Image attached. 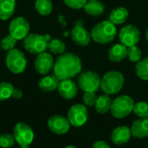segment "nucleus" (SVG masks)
I'll return each mask as SVG.
<instances>
[{"label": "nucleus", "mask_w": 148, "mask_h": 148, "mask_svg": "<svg viewBox=\"0 0 148 148\" xmlns=\"http://www.w3.org/2000/svg\"><path fill=\"white\" fill-rule=\"evenodd\" d=\"M81 59L72 53H65L59 56L54 64V75L60 80L71 79L82 70Z\"/></svg>", "instance_id": "f257e3e1"}, {"label": "nucleus", "mask_w": 148, "mask_h": 148, "mask_svg": "<svg viewBox=\"0 0 148 148\" xmlns=\"http://www.w3.org/2000/svg\"><path fill=\"white\" fill-rule=\"evenodd\" d=\"M91 38L97 43L106 44L111 42L117 35L115 24L110 21H103L96 24L91 31Z\"/></svg>", "instance_id": "f03ea898"}, {"label": "nucleus", "mask_w": 148, "mask_h": 148, "mask_svg": "<svg viewBox=\"0 0 148 148\" xmlns=\"http://www.w3.org/2000/svg\"><path fill=\"white\" fill-rule=\"evenodd\" d=\"M125 78L119 71L107 72L101 78V88L106 95H114L119 93L124 85Z\"/></svg>", "instance_id": "7ed1b4c3"}, {"label": "nucleus", "mask_w": 148, "mask_h": 148, "mask_svg": "<svg viewBox=\"0 0 148 148\" xmlns=\"http://www.w3.org/2000/svg\"><path fill=\"white\" fill-rule=\"evenodd\" d=\"M134 107V101L128 95H121L112 101L111 114L117 119H122L129 115Z\"/></svg>", "instance_id": "20e7f679"}, {"label": "nucleus", "mask_w": 148, "mask_h": 148, "mask_svg": "<svg viewBox=\"0 0 148 148\" xmlns=\"http://www.w3.org/2000/svg\"><path fill=\"white\" fill-rule=\"evenodd\" d=\"M49 40V35L42 36L39 34H29L23 39V47L28 52L39 55L46 51Z\"/></svg>", "instance_id": "39448f33"}, {"label": "nucleus", "mask_w": 148, "mask_h": 148, "mask_svg": "<svg viewBox=\"0 0 148 148\" xmlns=\"http://www.w3.org/2000/svg\"><path fill=\"white\" fill-rule=\"evenodd\" d=\"M5 63L8 69L13 74H21L27 67V60L24 54L16 49L8 51Z\"/></svg>", "instance_id": "423d86ee"}, {"label": "nucleus", "mask_w": 148, "mask_h": 148, "mask_svg": "<svg viewBox=\"0 0 148 148\" xmlns=\"http://www.w3.org/2000/svg\"><path fill=\"white\" fill-rule=\"evenodd\" d=\"M101 78H100L97 73L88 70L80 74L77 79V84L84 93H96L101 88Z\"/></svg>", "instance_id": "0eeeda50"}, {"label": "nucleus", "mask_w": 148, "mask_h": 148, "mask_svg": "<svg viewBox=\"0 0 148 148\" xmlns=\"http://www.w3.org/2000/svg\"><path fill=\"white\" fill-rule=\"evenodd\" d=\"M13 135L15 137L16 142L20 147L30 146L35 138L33 129L24 122H18L15 125Z\"/></svg>", "instance_id": "6e6552de"}, {"label": "nucleus", "mask_w": 148, "mask_h": 148, "mask_svg": "<svg viewBox=\"0 0 148 148\" xmlns=\"http://www.w3.org/2000/svg\"><path fill=\"white\" fill-rule=\"evenodd\" d=\"M88 118V111L83 104L73 105L68 112V120L70 125L80 127H82Z\"/></svg>", "instance_id": "1a4fd4ad"}, {"label": "nucleus", "mask_w": 148, "mask_h": 148, "mask_svg": "<svg viewBox=\"0 0 148 148\" xmlns=\"http://www.w3.org/2000/svg\"><path fill=\"white\" fill-rule=\"evenodd\" d=\"M119 38L121 42L128 48L136 45L140 42V32L135 25L127 24L121 28L119 33Z\"/></svg>", "instance_id": "9d476101"}, {"label": "nucleus", "mask_w": 148, "mask_h": 148, "mask_svg": "<svg viewBox=\"0 0 148 148\" xmlns=\"http://www.w3.org/2000/svg\"><path fill=\"white\" fill-rule=\"evenodd\" d=\"M29 31V23L23 16L14 18L9 25V32L16 40L24 39Z\"/></svg>", "instance_id": "9b49d317"}, {"label": "nucleus", "mask_w": 148, "mask_h": 148, "mask_svg": "<svg viewBox=\"0 0 148 148\" xmlns=\"http://www.w3.org/2000/svg\"><path fill=\"white\" fill-rule=\"evenodd\" d=\"M47 125H48L49 129L53 134H56L58 135H62V134H67L70 128V123L68 118L60 114H55L51 116L48 120Z\"/></svg>", "instance_id": "f8f14e48"}, {"label": "nucleus", "mask_w": 148, "mask_h": 148, "mask_svg": "<svg viewBox=\"0 0 148 148\" xmlns=\"http://www.w3.org/2000/svg\"><path fill=\"white\" fill-rule=\"evenodd\" d=\"M54 59L53 56L47 52L39 54L35 61L36 70L40 75H47L54 68Z\"/></svg>", "instance_id": "ddd939ff"}, {"label": "nucleus", "mask_w": 148, "mask_h": 148, "mask_svg": "<svg viewBox=\"0 0 148 148\" xmlns=\"http://www.w3.org/2000/svg\"><path fill=\"white\" fill-rule=\"evenodd\" d=\"M72 40L73 42L79 46H87L90 41H91V35L86 30L85 28H83L82 24L78 22L77 24L75 26V28L72 29L71 33Z\"/></svg>", "instance_id": "4468645a"}, {"label": "nucleus", "mask_w": 148, "mask_h": 148, "mask_svg": "<svg viewBox=\"0 0 148 148\" xmlns=\"http://www.w3.org/2000/svg\"><path fill=\"white\" fill-rule=\"evenodd\" d=\"M59 95L65 100H71L77 95V85L71 79L60 81L58 85Z\"/></svg>", "instance_id": "2eb2a0df"}, {"label": "nucleus", "mask_w": 148, "mask_h": 148, "mask_svg": "<svg viewBox=\"0 0 148 148\" xmlns=\"http://www.w3.org/2000/svg\"><path fill=\"white\" fill-rule=\"evenodd\" d=\"M132 136L131 128L127 126H120L114 128L111 134V140L115 145L127 144Z\"/></svg>", "instance_id": "dca6fc26"}, {"label": "nucleus", "mask_w": 148, "mask_h": 148, "mask_svg": "<svg viewBox=\"0 0 148 148\" xmlns=\"http://www.w3.org/2000/svg\"><path fill=\"white\" fill-rule=\"evenodd\" d=\"M132 136L137 139L148 137V118H140L134 121L131 127Z\"/></svg>", "instance_id": "f3484780"}, {"label": "nucleus", "mask_w": 148, "mask_h": 148, "mask_svg": "<svg viewBox=\"0 0 148 148\" xmlns=\"http://www.w3.org/2000/svg\"><path fill=\"white\" fill-rule=\"evenodd\" d=\"M127 56V47L122 43H117L108 51V58L113 62H120Z\"/></svg>", "instance_id": "a211bd4d"}, {"label": "nucleus", "mask_w": 148, "mask_h": 148, "mask_svg": "<svg viewBox=\"0 0 148 148\" xmlns=\"http://www.w3.org/2000/svg\"><path fill=\"white\" fill-rule=\"evenodd\" d=\"M60 83V80L55 75H47L42 77L39 82L38 87L41 90L44 92H52L58 88V85Z\"/></svg>", "instance_id": "6ab92c4d"}, {"label": "nucleus", "mask_w": 148, "mask_h": 148, "mask_svg": "<svg viewBox=\"0 0 148 148\" xmlns=\"http://www.w3.org/2000/svg\"><path fill=\"white\" fill-rule=\"evenodd\" d=\"M128 10L122 6L114 9L109 16V21L114 24H122L128 18Z\"/></svg>", "instance_id": "aec40b11"}, {"label": "nucleus", "mask_w": 148, "mask_h": 148, "mask_svg": "<svg viewBox=\"0 0 148 148\" xmlns=\"http://www.w3.org/2000/svg\"><path fill=\"white\" fill-rule=\"evenodd\" d=\"M15 7L16 0H0V19H10L15 11Z\"/></svg>", "instance_id": "412c9836"}, {"label": "nucleus", "mask_w": 148, "mask_h": 148, "mask_svg": "<svg viewBox=\"0 0 148 148\" xmlns=\"http://www.w3.org/2000/svg\"><path fill=\"white\" fill-rule=\"evenodd\" d=\"M112 100L108 95H101L97 98V101L95 105V108L97 113L101 114H107L108 111H110L111 106H112Z\"/></svg>", "instance_id": "4be33fe9"}, {"label": "nucleus", "mask_w": 148, "mask_h": 148, "mask_svg": "<svg viewBox=\"0 0 148 148\" xmlns=\"http://www.w3.org/2000/svg\"><path fill=\"white\" fill-rule=\"evenodd\" d=\"M84 10L88 15L93 16H98L103 14V12L105 11V6L99 0L88 1L84 6Z\"/></svg>", "instance_id": "5701e85b"}, {"label": "nucleus", "mask_w": 148, "mask_h": 148, "mask_svg": "<svg viewBox=\"0 0 148 148\" xmlns=\"http://www.w3.org/2000/svg\"><path fill=\"white\" fill-rule=\"evenodd\" d=\"M35 7L37 12L42 16H48L53 10V3L51 0H36Z\"/></svg>", "instance_id": "b1692460"}, {"label": "nucleus", "mask_w": 148, "mask_h": 148, "mask_svg": "<svg viewBox=\"0 0 148 148\" xmlns=\"http://www.w3.org/2000/svg\"><path fill=\"white\" fill-rule=\"evenodd\" d=\"M135 74L140 79L148 81V57L137 62L135 66Z\"/></svg>", "instance_id": "393cba45"}, {"label": "nucleus", "mask_w": 148, "mask_h": 148, "mask_svg": "<svg viewBox=\"0 0 148 148\" xmlns=\"http://www.w3.org/2000/svg\"><path fill=\"white\" fill-rule=\"evenodd\" d=\"M48 49L54 54L62 55L66 49V45L60 39H50L48 42Z\"/></svg>", "instance_id": "a878e982"}, {"label": "nucleus", "mask_w": 148, "mask_h": 148, "mask_svg": "<svg viewBox=\"0 0 148 148\" xmlns=\"http://www.w3.org/2000/svg\"><path fill=\"white\" fill-rule=\"evenodd\" d=\"M14 87L10 82H0V101H6L12 96Z\"/></svg>", "instance_id": "bb28decb"}, {"label": "nucleus", "mask_w": 148, "mask_h": 148, "mask_svg": "<svg viewBox=\"0 0 148 148\" xmlns=\"http://www.w3.org/2000/svg\"><path fill=\"white\" fill-rule=\"evenodd\" d=\"M133 112L140 118H148V103L145 101L135 103Z\"/></svg>", "instance_id": "cd10ccee"}, {"label": "nucleus", "mask_w": 148, "mask_h": 148, "mask_svg": "<svg viewBox=\"0 0 148 148\" xmlns=\"http://www.w3.org/2000/svg\"><path fill=\"white\" fill-rule=\"evenodd\" d=\"M16 140L13 134H0V147L11 148L14 147Z\"/></svg>", "instance_id": "c85d7f7f"}, {"label": "nucleus", "mask_w": 148, "mask_h": 148, "mask_svg": "<svg viewBox=\"0 0 148 148\" xmlns=\"http://www.w3.org/2000/svg\"><path fill=\"white\" fill-rule=\"evenodd\" d=\"M141 56H142V52L136 45L127 48V57L131 62H138L141 60Z\"/></svg>", "instance_id": "c756f323"}, {"label": "nucleus", "mask_w": 148, "mask_h": 148, "mask_svg": "<svg viewBox=\"0 0 148 148\" xmlns=\"http://www.w3.org/2000/svg\"><path fill=\"white\" fill-rule=\"evenodd\" d=\"M16 39L15 37H13L11 35H8L6 36L5 37H3L0 42L1 44V48L3 49V50H7V51H10L13 49H15V46L16 44Z\"/></svg>", "instance_id": "7c9ffc66"}, {"label": "nucleus", "mask_w": 148, "mask_h": 148, "mask_svg": "<svg viewBox=\"0 0 148 148\" xmlns=\"http://www.w3.org/2000/svg\"><path fill=\"white\" fill-rule=\"evenodd\" d=\"M97 96L95 93L93 92H85L82 97V101L85 106L87 107H95L97 101Z\"/></svg>", "instance_id": "2f4dec72"}, {"label": "nucleus", "mask_w": 148, "mask_h": 148, "mask_svg": "<svg viewBox=\"0 0 148 148\" xmlns=\"http://www.w3.org/2000/svg\"><path fill=\"white\" fill-rule=\"evenodd\" d=\"M63 1L67 6L75 10H80L82 8H84L85 4L88 2V0H63Z\"/></svg>", "instance_id": "473e14b6"}, {"label": "nucleus", "mask_w": 148, "mask_h": 148, "mask_svg": "<svg viewBox=\"0 0 148 148\" xmlns=\"http://www.w3.org/2000/svg\"><path fill=\"white\" fill-rule=\"evenodd\" d=\"M92 148H110V147L104 140H97L94 143Z\"/></svg>", "instance_id": "72a5a7b5"}, {"label": "nucleus", "mask_w": 148, "mask_h": 148, "mask_svg": "<svg viewBox=\"0 0 148 148\" xmlns=\"http://www.w3.org/2000/svg\"><path fill=\"white\" fill-rule=\"evenodd\" d=\"M22 96H23V92H22L20 89H16V88H14L13 93H12V96H11V97H13V98L16 99V100H18V99H21Z\"/></svg>", "instance_id": "f704fd0d"}, {"label": "nucleus", "mask_w": 148, "mask_h": 148, "mask_svg": "<svg viewBox=\"0 0 148 148\" xmlns=\"http://www.w3.org/2000/svg\"><path fill=\"white\" fill-rule=\"evenodd\" d=\"M65 148H77V147H75V146H72V145H69V146H67Z\"/></svg>", "instance_id": "c9c22d12"}, {"label": "nucleus", "mask_w": 148, "mask_h": 148, "mask_svg": "<svg viewBox=\"0 0 148 148\" xmlns=\"http://www.w3.org/2000/svg\"><path fill=\"white\" fill-rule=\"evenodd\" d=\"M146 38H147V41L148 42V29L147 30V34H146Z\"/></svg>", "instance_id": "e433bc0d"}, {"label": "nucleus", "mask_w": 148, "mask_h": 148, "mask_svg": "<svg viewBox=\"0 0 148 148\" xmlns=\"http://www.w3.org/2000/svg\"><path fill=\"white\" fill-rule=\"evenodd\" d=\"M21 148H29V146H24V147H21Z\"/></svg>", "instance_id": "4c0bfd02"}, {"label": "nucleus", "mask_w": 148, "mask_h": 148, "mask_svg": "<svg viewBox=\"0 0 148 148\" xmlns=\"http://www.w3.org/2000/svg\"><path fill=\"white\" fill-rule=\"evenodd\" d=\"M88 1H97V0H88Z\"/></svg>", "instance_id": "58836bf2"}, {"label": "nucleus", "mask_w": 148, "mask_h": 148, "mask_svg": "<svg viewBox=\"0 0 148 148\" xmlns=\"http://www.w3.org/2000/svg\"><path fill=\"white\" fill-rule=\"evenodd\" d=\"M0 49H1V44H0Z\"/></svg>", "instance_id": "ea45409f"}]
</instances>
